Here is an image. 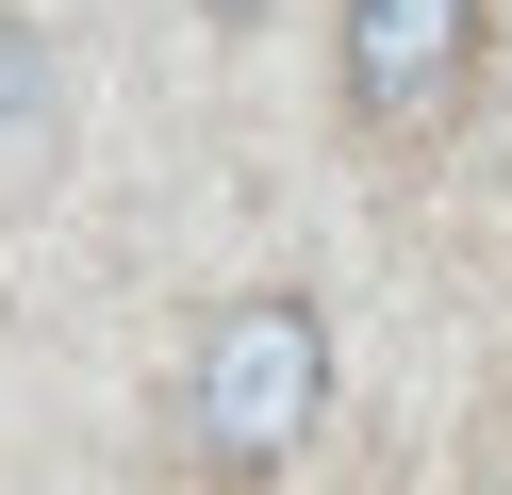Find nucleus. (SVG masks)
<instances>
[{
    "instance_id": "f257e3e1",
    "label": "nucleus",
    "mask_w": 512,
    "mask_h": 495,
    "mask_svg": "<svg viewBox=\"0 0 512 495\" xmlns=\"http://www.w3.org/2000/svg\"><path fill=\"white\" fill-rule=\"evenodd\" d=\"M314 413H331V314L298 281H248L199 330V363H182V462L215 495H248V479H281L314 446Z\"/></svg>"
},
{
    "instance_id": "f03ea898",
    "label": "nucleus",
    "mask_w": 512,
    "mask_h": 495,
    "mask_svg": "<svg viewBox=\"0 0 512 495\" xmlns=\"http://www.w3.org/2000/svg\"><path fill=\"white\" fill-rule=\"evenodd\" d=\"M479 66V0H347V116L364 132H430Z\"/></svg>"
},
{
    "instance_id": "7ed1b4c3",
    "label": "nucleus",
    "mask_w": 512,
    "mask_h": 495,
    "mask_svg": "<svg viewBox=\"0 0 512 495\" xmlns=\"http://www.w3.org/2000/svg\"><path fill=\"white\" fill-rule=\"evenodd\" d=\"M34 99H50V50H34V33H0V116H34Z\"/></svg>"
},
{
    "instance_id": "20e7f679",
    "label": "nucleus",
    "mask_w": 512,
    "mask_h": 495,
    "mask_svg": "<svg viewBox=\"0 0 512 495\" xmlns=\"http://www.w3.org/2000/svg\"><path fill=\"white\" fill-rule=\"evenodd\" d=\"M199 17H215V33H248V17H265V0H199Z\"/></svg>"
}]
</instances>
